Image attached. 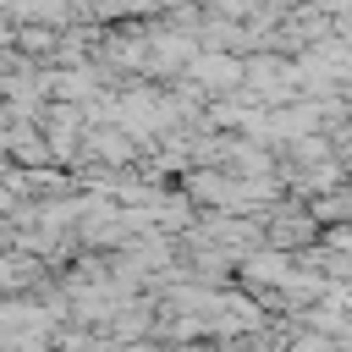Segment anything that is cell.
I'll use <instances>...</instances> for the list:
<instances>
[{"label":"cell","mask_w":352,"mask_h":352,"mask_svg":"<svg viewBox=\"0 0 352 352\" xmlns=\"http://www.w3.org/2000/svg\"><path fill=\"white\" fill-rule=\"evenodd\" d=\"M192 82H204L209 94H248V55L242 50H220V44H204L187 66Z\"/></svg>","instance_id":"6da1fadb"}]
</instances>
